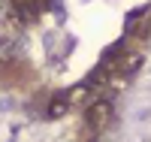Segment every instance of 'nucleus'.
Masks as SVG:
<instances>
[{
    "label": "nucleus",
    "instance_id": "obj_1",
    "mask_svg": "<svg viewBox=\"0 0 151 142\" xmlns=\"http://www.w3.org/2000/svg\"><path fill=\"white\" fill-rule=\"evenodd\" d=\"M109 121H112L109 103H94V106L88 109V127H94V130H106Z\"/></svg>",
    "mask_w": 151,
    "mask_h": 142
}]
</instances>
